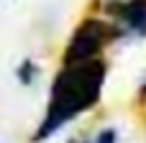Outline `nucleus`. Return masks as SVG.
<instances>
[{"label":"nucleus","instance_id":"obj_1","mask_svg":"<svg viewBox=\"0 0 146 143\" xmlns=\"http://www.w3.org/2000/svg\"><path fill=\"white\" fill-rule=\"evenodd\" d=\"M105 77H108V64L100 56L90 59V61H77V64L62 67L51 82L46 113H44L38 128L33 130L31 143H41L51 138L56 130H62L77 115L92 110L103 97Z\"/></svg>","mask_w":146,"mask_h":143},{"label":"nucleus","instance_id":"obj_2","mask_svg":"<svg viewBox=\"0 0 146 143\" xmlns=\"http://www.w3.org/2000/svg\"><path fill=\"white\" fill-rule=\"evenodd\" d=\"M123 33L118 31V26L108 18H98V15H87L77 23V28L72 31L64 54H62V67L67 64H77V61H90L98 59L103 54V49L108 43H113L115 38H121Z\"/></svg>","mask_w":146,"mask_h":143},{"label":"nucleus","instance_id":"obj_3","mask_svg":"<svg viewBox=\"0 0 146 143\" xmlns=\"http://www.w3.org/2000/svg\"><path fill=\"white\" fill-rule=\"evenodd\" d=\"M105 13L123 36H146V0H108Z\"/></svg>","mask_w":146,"mask_h":143},{"label":"nucleus","instance_id":"obj_4","mask_svg":"<svg viewBox=\"0 0 146 143\" xmlns=\"http://www.w3.org/2000/svg\"><path fill=\"white\" fill-rule=\"evenodd\" d=\"M15 79H18V84H23V87H31L36 79H38V64L33 61V59H21V64L15 67Z\"/></svg>","mask_w":146,"mask_h":143},{"label":"nucleus","instance_id":"obj_5","mask_svg":"<svg viewBox=\"0 0 146 143\" xmlns=\"http://www.w3.org/2000/svg\"><path fill=\"white\" fill-rule=\"evenodd\" d=\"M92 143H118V130H115V128H103V130L92 138Z\"/></svg>","mask_w":146,"mask_h":143},{"label":"nucleus","instance_id":"obj_6","mask_svg":"<svg viewBox=\"0 0 146 143\" xmlns=\"http://www.w3.org/2000/svg\"><path fill=\"white\" fill-rule=\"evenodd\" d=\"M67 143H92V141H90V138H85V136H72Z\"/></svg>","mask_w":146,"mask_h":143},{"label":"nucleus","instance_id":"obj_7","mask_svg":"<svg viewBox=\"0 0 146 143\" xmlns=\"http://www.w3.org/2000/svg\"><path fill=\"white\" fill-rule=\"evenodd\" d=\"M139 95H141V97H146V82L141 84V90H139Z\"/></svg>","mask_w":146,"mask_h":143},{"label":"nucleus","instance_id":"obj_8","mask_svg":"<svg viewBox=\"0 0 146 143\" xmlns=\"http://www.w3.org/2000/svg\"><path fill=\"white\" fill-rule=\"evenodd\" d=\"M0 3H3V0H0Z\"/></svg>","mask_w":146,"mask_h":143}]
</instances>
